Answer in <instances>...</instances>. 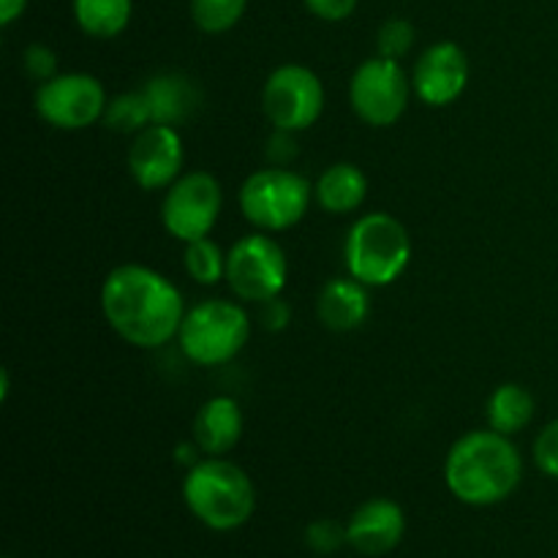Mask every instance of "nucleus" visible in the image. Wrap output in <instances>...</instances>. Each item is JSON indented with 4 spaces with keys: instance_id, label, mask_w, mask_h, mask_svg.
<instances>
[{
    "instance_id": "393cba45",
    "label": "nucleus",
    "mask_w": 558,
    "mask_h": 558,
    "mask_svg": "<svg viewBox=\"0 0 558 558\" xmlns=\"http://www.w3.org/2000/svg\"><path fill=\"white\" fill-rule=\"evenodd\" d=\"M305 543H308V548L314 550V554L330 556L336 554L341 545L349 543L347 526L332 521V518H319V521H314L305 529Z\"/></svg>"
},
{
    "instance_id": "c85d7f7f",
    "label": "nucleus",
    "mask_w": 558,
    "mask_h": 558,
    "mask_svg": "<svg viewBox=\"0 0 558 558\" xmlns=\"http://www.w3.org/2000/svg\"><path fill=\"white\" fill-rule=\"evenodd\" d=\"M259 319L267 332H281L287 330L289 322H292V308H289L287 300H281V294H278V298L259 303Z\"/></svg>"
},
{
    "instance_id": "bb28decb",
    "label": "nucleus",
    "mask_w": 558,
    "mask_h": 558,
    "mask_svg": "<svg viewBox=\"0 0 558 558\" xmlns=\"http://www.w3.org/2000/svg\"><path fill=\"white\" fill-rule=\"evenodd\" d=\"M25 71L36 82H47L58 74V54L47 44H31L25 49Z\"/></svg>"
},
{
    "instance_id": "aec40b11",
    "label": "nucleus",
    "mask_w": 558,
    "mask_h": 558,
    "mask_svg": "<svg viewBox=\"0 0 558 558\" xmlns=\"http://www.w3.org/2000/svg\"><path fill=\"white\" fill-rule=\"evenodd\" d=\"M134 0H74V20L93 38H114L129 27Z\"/></svg>"
},
{
    "instance_id": "c756f323",
    "label": "nucleus",
    "mask_w": 558,
    "mask_h": 558,
    "mask_svg": "<svg viewBox=\"0 0 558 558\" xmlns=\"http://www.w3.org/2000/svg\"><path fill=\"white\" fill-rule=\"evenodd\" d=\"M27 9V0H0V25L9 27L25 14Z\"/></svg>"
},
{
    "instance_id": "6ab92c4d",
    "label": "nucleus",
    "mask_w": 558,
    "mask_h": 558,
    "mask_svg": "<svg viewBox=\"0 0 558 558\" xmlns=\"http://www.w3.org/2000/svg\"><path fill=\"white\" fill-rule=\"evenodd\" d=\"M485 417H488V428L499 430V434L505 436L521 434L534 417L532 392H529L523 385H515V381L499 385L494 392H490Z\"/></svg>"
},
{
    "instance_id": "9d476101",
    "label": "nucleus",
    "mask_w": 558,
    "mask_h": 558,
    "mask_svg": "<svg viewBox=\"0 0 558 558\" xmlns=\"http://www.w3.org/2000/svg\"><path fill=\"white\" fill-rule=\"evenodd\" d=\"M262 109L272 129L300 134V131L311 129L325 112V85L305 65H278L265 82Z\"/></svg>"
},
{
    "instance_id": "5701e85b",
    "label": "nucleus",
    "mask_w": 558,
    "mask_h": 558,
    "mask_svg": "<svg viewBox=\"0 0 558 558\" xmlns=\"http://www.w3.org/2000/svg\"><path fill=\"white\" fill-rule=\"evenodd\" d=\"M191 20L202 33H227L243 20L248 0H191Z\"/></svg>"
},
{
    "instance_id": "a878e982",
    "label": "nucleus",
    "mask_w": 558,
    "mask_h": 558,
    "mask_svg": "<svg viewBox=\"0 0 558 558\" xmlns=\"http://www.w3.org/2000/svg\"><path fill=\"white\" fill-rule=\"evenodd\" d=\"M534 463L539 472L558 480V417L545 425L534 439Z\"/></svg>"
},
{
    "instance_id": "412c9836",
    "label": "nucleus",
    "mask_w": 558,
    "mask_h": 558,
    "mask_svg": "<svg viewBox=\"0 0 558 558\" xmlns=\"http://www.w3.org/2000/svg\"><path fill=\"white\" fill-rule=\"evenodd\" d=\"M183 267L191 281L199 283V287H213L221 278H227V254L216 240H194V243H185Z\"/></svg>"
},
{
    "instance_id": "39448f33",
    "label": "nucleus",
    "mask_w": 558,
    "mask_h": 558,
    "mask_svg": "<svg viewBox=\"0 0 558 558\" xmlns=\"http://www.w3.org/2000/svg\"><path fill=\"white\" fill-rule=\"evenodd\" d=\"M251 338V319L245 308L232 300H205L185 311L180 325V352L202 368L223 365L238 357Z\"/></svg>"
},
{
    "instance_id": "0eeeda50",
    "label": "nucleus",
    "mask_w": 558,
    "mask_h": 558,
    "mask_svg": "<svg viewBox=\"0 0 558 558\" xmlns=\"http://www.w3.org/2000/svg\"><path fill=\"white\" fill-rule=\"evenodd\" d=\"M412 80L403 71L401 60L376 58L363 60L349 82V104L363 123L387 129L401 120L412 98Z\"/></svg>"
},
{
    "instance_id": "2eb2a0df",
    "label": "nucleus",
    "mask_w": 558,
    "mask_h": 558,
    "mask_svg": "<svg viewBox=\"0 0 558 558\" xmlns=\"http://www.w3.org/2000/svg\"><path fill=\"white\" fill-rule=\"evenodd\" d=\"M243 439V409L232 396H216L202 403L194 417V441L202 456L223 458Z\"/></svg>"
},
{
    "instance_id": "6e6552de",
    "label": "nucleus",
    "mask_w": 558,
    "mask_h": 558,
    "mask_svg": "<svg viewBox=\"0 0 558 558\" xmlns=\"http://www.w3.org/2000/svg\"><path fill=\"white\" fill-rule=\"evenodd\" d=\"M289 262L270 234H245L227 254V283L234 298L245 303H265L287 287Z\"/></svg>"
},
{
    "instance_id": "ddd939ff",
    "label": "nucleus",
    "mask_w": 558,
    "mask_h": 558,
    "mask_svg": "<svg viewBox=\"0 0 558 558\" xmlns=\"http://www.w3.org/2000/svg\"><path fill=\"white\" fill-rule=\"evenodd\" d=\"M469 85V58L456 41H436L414 63V96L428 107H450Z\"/></svg>"
},
{
    "instance_id": "9b49d317",
    "label": "nucleus",
    "mask_w": 558,
    "mask_h": 558,
    "mask_svg": "<svg viewBox=\"0 0 558 558\" xmlns=\"http://www.w3.org/2000/svg\"><path fill=\"white\" fill-rule=\"evenodd\" d=\"M107 90L93 74L69 71L41 82L36 90V112L44 123L60 131H82L104 120Z\"/></svg>"
},
{
    "instance_id": "20e7f679",
    "label": "nucleus",
    "mask_w": 558,
    "mask_h": 558,
    "mask_svg": "<svg viewBox=\"0 0 558 558\" xmlns=\"http://www.w3.org/2000/svg\"><path fill=\"white\" fill-rule=\"evenodd\" d=\"M343 256L349 276L368 289L390 287L412 262V240L407 227L390 213H368L349 229Z\"/></svg>"
},
{
    "instance_id": "f257e3e1",
    "label": "nucleus",
    "mask_w": 558,
    "mask_h": 558,
    "mask_svg": "<svg viewBox=\"0 0 558 558\" xmlns=\"http://www.w3.org/2000/svg\"><path fill=\"white\" fill-rule=\"evenodd\" d=\"M101 314L131 347L161 349L178 338L185 303L163 272L145 265H120L104 278Z\"/></svg>"
},
{
    "instance_id": "4be33fe9",
    "label": "nucleus",
    "mask_w": 558,
    "mask_h": 558,
    "mask_svg": "<svg viewBox=\"0 0 558 558\" xmlns=\"http://www.w3.org/2000/svg\"><path fill=\"white\" fill-rule=\"evenodd\" d=\"M104 123L107 129L118 131V134H140L142 129L153 123L150 104H147L145 93H120L112 101L107 104V112H104Z\"/></svg>"
},
{
    "instance_id": "1a4fd4ad",
    "label": "nucleus",
    "mask_w": 558,
    "mask_h": 558,
    "mask_svg": "<svg viewBox=\"0 0 558 558\" xmlns=\"http://www.w3.org/2000/svg\"><path fill=\"white\" fill-rule=\"evenodd\" d=\"M223 191L216 174L196 169L185 172L167 189L161 202V223L180 243L207 238L221 216Z\"/></svg>"
},
{
    "instance_id": "f3484780",
    "label": "nucleus",
    "mask_w": 558,
    "mask_h": 558,
    "mask_svg": "<svg viewBox=\"0 0 558 558\" xmlns=\"http://www.w3.org/2000/svg\"><path fill=\"white\" fill-rule=\"evenodd\" d=\"M368 196V178L357 163L338 161L319 174L314 185V199L322 210L332 216L354 213Z\"/></svg>"
},
{
    "instance_id": "cd10ccee",
    "label": "nucleus",
    "mask_w": 558,
    "mask_h": 558,
    "mask_svg": "<svg viewBox=\"0 0 558 558\" xmlns=\"http://www.w3.org/2000/svg\"><path fill=\"white\" fill-rule=\"evenodd\" d=\"M305 9L322 22H343L354 14L360 0H303Z\"/></svg>"
},
{
    "instance_id": "a211bd4d",
    "label": "nucleus",
    "mask_w": 558,
    "mask_h": 558,
    "mask_svg": "<svg viewBox=\"0 0 558 558\" xmlns=\"http://www.w3.org/2000/svg\"><path fill=\"white\" fill-rule=\"evenodd\" d=\"M147 104H150L153 123L178 125L199 107V90H196L194 80L183 74H158L150 76L142 87Z\"/></svg>"
},
{
    "instance_id": "4468645a",
    "label": "nucleus",
    "mask_w": 558,
    "mask_h": 558,
    "mask_svg": "<svg viewBox=\"0 0 558 558\" xmlns=\"http://www.w3.org/2000/svg\"><path fill=\"white\" fill-rule=\"evenodd\" d=\"M407 534V515L392 499H368L352 512L347 523L349 545L360 556H387Z\"/></svg>"
},
{
    "instance_id": "423d86ee",
    "label": "nucleus",
    "mask_w": 558,
    "mask_h": 558,
    "mask_svg": "<svg viewBox=\"0 0 558 558\" xmlns=\"http://www.w3.org/2000/svg\"><path fill=\"white\" fill-rule=\"evenodd\" d=\"M314 185L287 167L259 169L240 189V210L259 232H283L308 213Z\"/></svg>"
},
{
    "instance_id": "7ed1b4c3",
    "label": "nucleus",
    "mask_w": 558,
    "mask_h": 558,
    "mask_svg": "<svg viewBox=\"0 0 558 558\" xmlns=\"http://www.w3.org/2000/svg\"><path fill=\"white\" fill-rule=\"evenodd\" d=\"M183 499L191 515L213 532H234L256 510L254 483L227 458L196 461L183 480Z\"/></svg>"
},
{
    "instance_id": "f8f14e48",
    "label": "nucleus",
    "mask_w": 558,
    "mask_h": 558,
    "mask_svg": "<svg viewBox=\"0 0 558 558\" xmlns=\"http://www.w3.org/2000/svg\"><path fill=\"white\" fill-rule=\"evenodd\" d=\"M183 136L174 125L150 123L134 134L129 150V172L145 191H167L183 174Z\"/></svg>"
},
{
    "instance_id": "f03ea898",
    "label": "nucleus",
    "mask_w": 558,
    "mask_h": 558,
    "mask_svg": "<svg viewBox=\"0 0 558 558\" xmlns=\"http://www.w3.org/2000/svg\"><path fill=\"white\" fill-rule=\"evenodd\" d=\"M523 480V458L510 436L494 428L469 430L450 447L445 483L458 501L490 507L510 499Z\"/></svg>"
},
{
    "instance_id": "dca6fc26",
    "label": "nucleus",
    "mask_w": 558,
    "mask_h": 558,
    "mask_svg": "<svg viewBox=\"0 0 558 558\" xmlns=\"http://www.w3.org/2000/svg\"><path fill=\"white\" fill-rule=\"evenodd\" d=\"M316 314L322 325L332 332L357 330L371 314L368 287L352 276L332 278L316 298Z\"/></svg>"
},
{
    "instance_id": "b1692460",
    "label": "nucleus",
    "mask_w": 558,
    "mask_h": 558,
    "mask_svg": "<svg viewBox=\"0 0 558 558\" xmlns=\"http://www.w3.org/2000/svg\"><path fill=\"white\" fill-rule=\"evenodd\" d=\"M376 47H379L381 58H407L414 47V25L409 20H401V16H392V20H387L385 25L379 27Z\"/></svg>"
}]
</instances>
